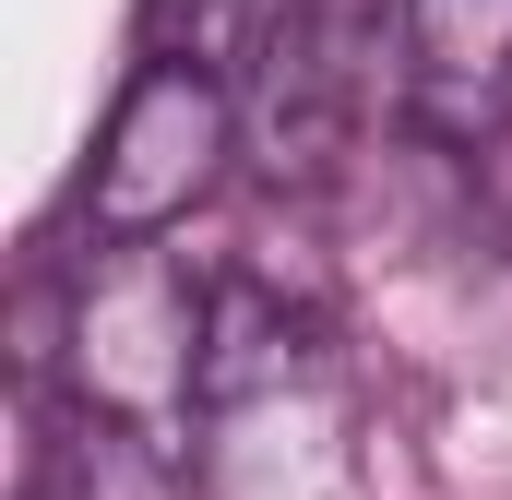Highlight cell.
<instances>
[{
  "mask_svg": "<svg viewBox=\"0 0 512 500\" xmlns=\"http://www.w3.org/2000/svg\"><path fill=\"white\" fill-rule=\"evenodd\" d=\"M203 477L215 500H334L346 489V381L334 334L274 286H215L203 358Z\"/></svg>",
  "mask_w": 512,
  "mask_h": 500,
  "instance_id": "1",
  "label": "cell"
},
{
  "mask_svg": "<svg viewBox=\"0 0 512 500\" xmlns=\"http://www.w3.org/2000/svg\"><path fill=\"white\" fill-rule=\"evenodd\" d=\"M203 358H215V286L155 239L96 250V274L72 286V322H60L72 405L155 441V453H179L203 429Z\"/></svg>",
  "mask_w": 512,
  "mask_h": 500,
  "instance_id": "2",
  "label": "cell"
},
{
  "mask_svg": "<svg viewBox=\"0 0 512 500\" xmlns=\"http://www.w3.org/2000/svg\"><path fill=\"white\" fill-rule=\"evenodd\" d=\"M227 155H239V96H227L215 48H155V60L131 72V96L108 108V131H96L84 227H96L108 250L167 239V227L215 191V167H227Z\"/></svg>",
  "mask_w": 512,
  "mask_h": 500,
  "instance_id": "3",
  "label": "cell"
},
{
  "mask_svg": "<svg viewBox=\"0 0 512 500\" xmlns=\"http://www.w3.org/2000/svg\"><path fill=\"white\" fill-rule=\"evenodd\" d=\"M346 120H358V24L334 0H286L251 72V155L274 179H322L346 155Z\"/></svg>",
  "mask_w": 512,
  "mask_h": 500,
  "instance_id": "4",
  "label": "cell"
},
{
  "mask_svg": "<svg viewBox=\"0 0 512 500\" xmlns=\"http://www.w3.org/2000/svg\"><path fill=\"white\" fill-rule=\"evenodd\" d=\"M405 108L441 143H477L512 120V0H393Z\"/></svg>",
  "mask_w": 512,
  "mask_h": 500,
  "instance_id": "5",
  "label": "cell"
},
{
  "mask_svg": "<svg viewBox=\"0 0 512 500\" xmlns=\"http://www.w3.org/2000/svg\"><path fill=\"white\" fill-rule=\"evenodd\" d=\"M36 500H179V477H167L155 441H131V429H108V417H84V429L36 465Z\"/></svg>",
  "mask_w": 512,
  "mask_h": 500,
  "instance_id": "6",
  "label": "cell"
}]
</instances>
